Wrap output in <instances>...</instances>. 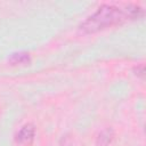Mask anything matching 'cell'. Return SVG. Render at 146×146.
<instances>
[{
    "instance_id": "cell-2",
    "label": "cell",
    "mask_w": 146,
    "mask_h": 146,
    "mask_svg": "<svg viewBox=\"0 0 146 146\" xmlns=\"http://www.w3.org/2000/svg\"><path fill=\"white\" fill-rule=\"evenodd\" d=\"M34 133H35L34 125L31 124V123H27V124L23 125L22 129L18 131L16 139H17V141H18L21 145L29 146V145H31V143H32L33 139H34Z\"/></svg>"
},
{
    "instance_id": "cell-1",
    "label": "cell",
    "mask_w": 146,
    "mask_h": 146,
    "mask_svg": "<svg viewBox=\"0 0 146 146\" xmlns=\"http://www.w3.org/2000/svg\"><path fill=\"white\" fill-rule=\"evenodd\" d=\"M127 18L125 10L111 5H103L80 25V30L84 33H94L119 24Z\"/></svg>"
},
{
    "instance_id": "cell-5",
    "label": "cell",
    "mask_w": 146,
    "mask_h": 146,
    "mask_svg": "<svg viewBox=\"0 0 146 146\" xmlns=\"http://www.w3.org/2000/svg\"><path fill=\"white\" fill-rule=\"evenodd\" d=\"M137 75H140V76H143V74H144V66L143 65H139V66H137Z\"/></svg>"
},
{
    "instance_id": "cell-3",
    "label": "cell",
    "mask_w": 146,
    "mask_h": 146,
    "mask_svg": "<svg viewBox=\"0 0 146 146\" xmlns=\"http://www.w3.org/2000/svg\"><path fill=\"white\" fill-rule=\"evenodd\" d=\"M8 62L17 65V64H26L30 62V55L27 52L24 51H19V52H14L11 54V56L8 58Z\"/></svg>"
},
{
    "instance_id": "cell-4",
    "label": "cell",
    "mask_w": 146,
    "mask_h": 146,
    "mask_svg": "<svg viewBox=\"0 0 146 146\" xmlns=\"http://www.w3.org/2000/svg\"><path fill=\"white\" fill-rule=\"evenodd\" d=\"M114 138V132L112 129H105L103 130L97 138V143L99 146H107L108 144H111V141Z\"/></svg>"
}]
</instances>
